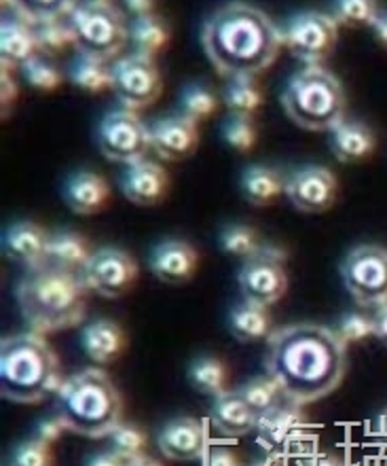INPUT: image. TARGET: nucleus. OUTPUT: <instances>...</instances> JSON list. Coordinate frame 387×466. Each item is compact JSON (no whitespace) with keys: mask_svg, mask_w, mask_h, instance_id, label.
<instances>
[{"mask_svg":"<svg viewBox=\"0 0 387 466\" xmlns=\"http://www.w3.org/2000/svg\"><path fill=\"white\" fill-rule=\"evenodd\" d=\"M129 41L135 47V54L154 57L170 41V28L154 13L135 15L134 22L129 24Z\"/></svg>","mask_w":387,"mask_h":466,"instance_id":"c85d7f7f","label":"nucleus"},{"mask_svg":"<svg viewBox=\"0 0 387 466\" xmlns=\"http://www.w3.org/2000/svg\"><path fill=\"white\" fill-rule=\"evenodd\" d=\"M47 244L49 236L41 225L24 221L11 225L3 236V255L9 261L28 269H36L47 265Z\"/></svg>","mask_w":387,"mask_h":466,"instance_id":"a211bd4d","label":"nucleus"},{"mask_svg":"<svg viewBox=\"0 0 387 466\" xmlns=\"http://www.w3.org/2000/svg\"><path fill=\"white\" fill-rule=\"evenodd\" d=\"M64 384L60 360L43 335L17 333L0 341V394L19 405H38Z\"/></svg>","mask_w":387,"mask_h":466,"instance_id":"20e7f679","label":"nucleus"},{"mask_svg":"<svg viewBox=\"0 0 387 466\" xmlns=\"http://www.w3.org/2000/svg\"><path fill=\"white\" fill-rule=\"evenodd\" d=\"M199 265V255L189 242L183 239H165L154 246L148 258V269L153 276L170 287H183L191 282Z\"/></svg>","mask_w":387,"mask_h":466,"instance_id":"dca6fc26","label":"nucleus"},{"mask_svg":"<svg viewBox=\"0 0 387 466\" xmlns=\"http://www.w3.org/2000/svg\"><path fill=\"white\" fill-rule=\"evenodd\" d=\"M223 138L237 153H250L256 142V127L253 119L231 115L223 126Z\"/></svg>","mask_w":387,"mask_h":466,"instance_id":"ea45409f","label":"nucleus"},{"mask_svg":"<svg viewBox=\"0 0 387 466\" xmlns=\"http://www.w3.org/2000/svg\"><path fill=\"white\" fill-rule=\"evenodd\" d=\"M218 111V98L203 83H189L180 94V115L191 121L210 119Z\"/></svg>","mask_w":387,"mask_h":466,"instance_id":"72a5a7b5","label":"nucleus"},{"mask_svg":"<svg viewBox=\"0 0 387 466\" xmlns=\"http://www.w3.org/2000/svg\"><path fill=\"white\" fill-rule=\"evenodd\" d=\"M68 431L66 424L62 422L60 416H49V418H43L41 422L36 426V441L41 443H47V445H54L57 439L62 437V432Z\"/></svg>","mask_w":387,"mask_h":466,"instance_id":"37998d69","label":"nucleus"},{"mask_svg":"<svg viewBox=\"0 0 387 466\" xmlns=\"http://www.w3.org/2000/svg\"><path fill=\"white\" fill-rule=\"evenodd\" d=\"M339 25L332 15L309 11L296 15L283 32V45L296 60L307 66H320L337 47Z\"/></svg>","mask_w":387,"mask_h":466,"instance_id":"9b49d317","label":"nucleus"},{"mask_svg":"<svg viewBox=\"0 0 387 466\" xmlns=\"http://www.w3.org/2000/svg\"><path fill=\"white\" fill-rule=\"evenodd\" d=\"M125 466H164L159 461H154L151 456H140V458H134V461L125 462Z\"/></svg>","mask_w":387,"mask_h":466,"instance_id":"603ef678","label":"nucleus"},{"mask_svg":"<svg viewBox=\"0 0 387 466\" xmlns=\"http://www.w3.org/2000/svg\"><path fill=\"white\" fill-rule=\"evenodd\" d=\"M38 54L35 28L22 17H5L0 25V57L3 68H22L32 56Z\"/></svg>","mask_w":387,"mask_h":466,"instance_id":"5701e85b","label":"nucleus"},{"mask_svg":"<svg viewBox=\"0 0 387 466\" xmlns=\"http://www.w3.org/2000/svg\"><path fill=\"white\" fill-rule=\"evenodd\" d=\"M299 410H301L299 405L286 400V403H282L277 410L264 413V416L258 418L256 422L258 439H261L263 443L271 445V448L286 443L301 426Z\"/></svg>","mask_w":387,"mask_h":466,"instance_id":"cd10ccee","label":"nucleus"},{"mask_svg":"<svg viewBox=\"0 0 387 466\" xmlns=\"http://www.w3.org/2000/svg\"><path fill=\"white\" fill-rule=\"evenodd\" d=\"M92 246L81 233L57 231L49 236L47 244V265L54 268L83 274L89 258H92Z\"/></svg>","mask_w":387,"mask_h":466,"instance_id":"a878e982","label":"nucleus"},{"mask_svg":"<svg viewBox=\"0 0 387 466\" xmlns=\"http://www.w3.org/2000/svg\"><path fill=\"white\" fill-rule=\"evenodd\" d=\"M68 81L70 86L85 94H102L106 89H113V68L106 66V62L92 60V57L79 56L70 64L68 68Z\"/></svg>","mask_w":387,"mask_h":466,"instance_id":"7c9ffc66","label":"nucleus"},{"mask_svg":"<svg viewBox=\"0 0 387 466\" xmlns=\"http://www.w3.org/2000/svg\"><path fill=\"white\" fill-rule=\"evenodd\" d=\"M127 6L132 11L138 13V15H146V13H151V9H148V6H153V5H148V3H144V5H142V3H127Z\"/></svg>","mask_w":387,"mask_h":466,"instance_id":"864d4df0","label":"nucleus"},{"mask_svg":"<svg viewBox=\"0 0 387 466\" xmlns=\"http://www.w3.org/2000/svg\"><path fill=\"white\" fill-rule=\"evenodd\" d=\"M138 278L135 258L117 246H104L95 250L83 269V280L87 289L106 299H119L132 290Z\"/></svg>","mask_w":387,"mask_h":466,"instance_id":"ddd939ff","label":"nucleus"},{"mask_svg":"<svg viewBox=\"0 0 387 466\" xmlns=\"http://www.w3.org/2000/svg\"><path fill=\"white\" fill-rule=\"evenodd\" d=\"M189 384L197 392L208 394V397H218V394L227 392L229 369L216 356H199L189 365Z\"/></svg>","mask_w":387,"mask_h":466,"instance_id":"c756f323","label":"nucleus"},{"mask_svg":"<svg viewBox=\"0 0 387 466\" xmlns=\"http://www.w3.org/2000/svg\"><path fill=\"white\" fill-rule=\"evenodd\" d=\"M205 466H242V464L231 450L214 448L210 450L208 458H205Z\"/></svg>","mask_w":387,"mask_h":466,"instance_id":"c03bdc74","label":"nucleus"},{"mask_svg":"<svg viewBox=\"0 0 387 466\" xmlns=\"http://www.w3.org/2000/svg\"><path fill=\"white\" fill-rule=\"evenodd\" d=\"M13 98H15V87H13L9 75H6V68H3V108H5V113L11 108Z\"/></svg>","mask_w":387,"mask_h":466,"instance_id":"de8ad7c7","label":"nucleus"},{"mask_svg":"<svg viewBox=\"0 0 387 466\" xmlns=\"http://www.w3.org/2000/svg\"><path fill=\"white\" fill-rule=\"evenodd\" d=\"M54 464V454L51 445L30 439L22 445H17L11 456V466H51Z\"/></svg>","mask_w":387,"mask_h":466,"instance_id":"a19ab883","label":"nucleus"},{"mask_svg":"<svg viewBox=\"0 0 387 466\" xmlns=\"http://www.w3.org/2000/svg\"><path fill=\"white\" fill-rule=\"evenodd\" d=\"M85 466H125L124 458H119L114 451H98V454L89 456Z\"/></svg>","mask_w":387,"mask_h":466,"instance_id":"a18cd8bd","label":"nucleus"},{"mask_svg":"<svg viewBox=\"0 0 387 466\" xmlns=\"http://www.w3.org/2000/svg\"><path fill=\"white\" fill-rule=\"evenodd\" d=\"M372 30H375V36L377 41L382 43V47L387 49V13H382V15H379L375 25H372Z\"/></svg>","mask_w":387,"mask_h":466,"instance_id":"8fccbe9b","label":"nucleus"},{"mask_svg":"<svg viewBox=\"0 0 387 466\" xmlns=\"http://www.w3.org/2000/svg\"><path fill=\"white\" fill-rule=\"evenodd\" d=\"M264 369L286 400L307 405L337 390L347 373V344L322 325H290L267 338Z\"/></svg>","mask_w":387,"mask_h":466,"instance_id":"f257e3e1","label":"nucleus"},{"mask_svg":"<svg viewBox=\"0 0 387 466\" xmlns=\"http://www.w3.org/2000/svg\"><path fill=\"white\" fill-rule=\"evenodd\" d=\"M87 290L83 274L43 265L19 278L15 299L32 333L45 335L81 325Z\"/></svg>","mask_w":387,"mask_h":466,"instance_id":"7ed1b4c3","label":"nucleus"},{"mask_svg":"<svg viewBox=\"0 0 387 466\" xmlns=\"http://www.w3.org/2000/svg\"><path fill=\"white\" fill-rule=\"evenodd\" d=\"M345 289L364 308L387 306V250L362 244L350 250L341 263Z\"/></svg>","mask_w":387,"mask_h":466,"instance_id":"6e6552de","label":"nucleus"},{"mask_svg":"<svg viewBox=\"0 0 387 466\" xmlns=\"http://www.w3.org/2000/svg\"><path fill=\"white\" fill-rule=\"evenodd\" d=\"M283 258L286 252L275 246H263L256 255L246 258L237 274L243 301L269 308L286 295L288 276L283 271Z\"/></svg>","mask_w":387,"mask_h":466,"instance_id":"1a4fd4ad","label":"nucleus"},{"mask_svg":"<svg viewBox=\"0 0 387 466\" xmlns=\"http://www.w3.org/2000/svg\"><path fill=\"white\" fill-rule=\"evenodd\" d=\"M331 151L343 164H362L375 151V136L364 123L343 121L331 132Z\"/></svg>","mask_w":387,"mask_h":466,"instance_id":"b1692460","label":"nucleus"},{"mask_svg":"<svg viewBox=\"0 0 387 466\" xmlns=\"http://www.w3.org/2000/svg\"><path fill=\"white\" fill-rule=\"evenodd\" d=\"M253 466H282V462L275 461V458H267V461L256 462V464H253Z\"/></svg>","mask_w":387,"mask_h":466,"instance_id":"5fc2aeb1","label":"nucleus"},{"mask_svg":"<svg viewBox=\"0 0 387 466\" xmlns=\"http://www.w3.org/2000/svg\"><path fill=\"white\" fill-rule=\"evenodd\" d=\"M382 15L375 3L371 0H343L334 9V22L347 28H372Z\"/></svg>","mask_w":387,"mask_h":466,"instance_id":"4c0bfd02","label":"nucleus"},{"mask_svg":"<svg viewBox=\"0 0 387 466\" xmlns=\"http://www.w3.org/2000/svg\"><path fill=\"white\" fill-rule=\"evenodd\" d=\"M261 248V236L250 225H229L221 233V250L231 257L250 258Z\"/></svg>","mask_w":387,"mask_h":466,"instance_id":"c9c22d12","label":"nucleus"},{"mask_svg":"<svg viewBox=\"0 0 387 466\" xmlns=\"http://www.w3.org/2000/svg\"><path fill=\"white\" fill-rule=\"evenodd\" d=\"M237 392H240V397L253 407V411L258 418L277 410L282 403H286V397L282 394L280 386H277L269 375L267 378H253L243 386L237 388Z\"/></svg>","mask_w":387,"mask_h":466,"instance_id":"473e14b6","label":"nucleus"},{"mask_svg":"<svg viewBox=\"0 0 387 466\" xmlns=\"http://www.w3.org/2000/svg\"><path fill=\"white\" fill-rule=\"evenodd\" d=\"M113 89L127 111H140L159 100L164 79L154 57L132 54L113 64Z\"/></svg>","mask_w":387,"mask_h":466,"instance_id":"f8f14e48","label":"nucleus"},{"mask_svg":"<svg viewBox=\"0 0 387 466\" xmlns=\"http://www.w3.org/2000/svg\"><path fill=\"white\" fill-rule=\"evenodd\" d=\"M240 189L248 204L264 208V206L275 204L282 196H286V180L273 167L250 166L242 174Z\"/></svg>","mask_w":387,"mask_h":466,"instance_id":"393cba45","label":"nucleus"},{"mask_svg":"<svg viewBox=\"0 0 387 466\" xmlns=\"http://www.w3.org/2000/svg\"><path fill=\"white\" fill-rule=\"evenodd\" d=\"M68 24L79 56L98 62L111 60L129 41V25L124 13L111 3L76 5Z\"/></svg>","mask_w":387,"mask_h":466,"instance_id":"0eeeda50","label":"nucleus"},{"mask_svg":"<svg viewBox=\"0 0 387 466\" xmlns=\"http://www.w3.org/2000/svg\"><path fill=\"white\" fill-rule=\"evenodd\" d=\"M159 450L170 461H197L205 454V431L195 418H176L159 432Z\"/></svg>","mask_w":387,"mask_h":466,"instance_id":"6ab92c4d","label":"nucleus"},{"mask_svg":"<svg viewBox=\"0 0 387 466\" xmlns=\"http://www.w3.org/2000/svg\"><path fill=\"white\" fill-rule=\"evenodd\" d=\"M223 98L231 115L246 116V119H253L264 105L263 89L258 87L254 76H237V79H231L227 87H224Z\"/></svg>","mask_w":387,"mask_h":466,"instance_id":"2f4dec72","label":"nucleus"},{"mask_svg":"<svg viewBox=\"0 0 387 466\" xmlns=\"http://www.w3.org/2000/svg\"><path fill=\"white\" fill-rule=\"evenodd\" d=\"M22 73L24 79L28 81V86L43 94L55 92V89L64 83V75L57 70L55 64L49 62L43 54L32 56L22 66Z\"/></svg>","mask_w":387,"mask_h":466,"instance_id":"f704fd0d","label":"nucleus"},{"mask_svg":"<svg viewBox=\"0 0 387 466\" xmlns=\"http://www.w3.org/2000/svg\"><path fill=\"white\" fill-rule=\"evenodd\" d=\"M372 435L379 439V443H382L383 448H387V410H383L382 413H379Z\"/></svg>","mask_w":387,"mask_h":466,"instance_id":"09e8293b","label":"nucleus"},{"mask_svg":"<svg viewBox=\"0 0 387 466\" xmlns=\"http://www.w3.org/2000/svg\"><path fill=\"white\" fill-rule=\"evenodd\" d=\"M337 177L324 166H305L286 178V198L303 215H322L337 202Z\"/></svg>","mask_w":387,"mask_h":466,"instance_id":"4468645a","label":"nucleus"},{"mask_svg":"<svg viewBox=\"0 0 387 466\" xmlns=\"http://www.w3.org/2000/svg\"><path fill=\"white\" fill-rule=\"evenodd\" d=\"M98 147L108 161L138 164L151 148V127H146L138 115L127 108L108 113L98 126Z\"/></svg>","mask_w":387,"mask_h":466,"instance_id":"9d476101","label":"nucleus"},{"mask_svg":"<svg viewBox=\"0 0 387 466\" xmlns=\"http://www.w3.org/2000/svg\"><path fill=\"white\" fill-rule=\"evenodd\" d=\"M307 466H345V464L341 462L339 458H334L331 454H322V456L312 458V462H309Z\"/></svg>","mask_w":387,"mask_h":466,"instance_id":"3c124183","label":"nucleus"},{"mask_svg":"<svg viewBox=\"0 0 387 466\" xmlns=\"http://www.w3.org/2000/svg\"><path fill=\"white\" fill-rule=\"evenodd\" d=\"M210 422L224 437H246L256 431L258 416L237 390H227L212 400Z\"/></svg>","mask_w":387,"mask_h":466,"instance_id":"412c9836","label":"nucleus"},{"mask_svg":"<svg viewBox=\"0 0 387 466\" xmlns=\"http://www.w3.org/2000/svg\"><path fill=\"white\" fill-rule=\"evenodd\" d=\"M35 38L38 54L43 56H57L66 47H70V45H74L70 24H64L62 19L35 25Z\"/></svg>","mask_w":387,"mask_h":466,"instance_id":"e433bc0d","label":"nucleus"},{"mask_svg":"<svg viewBox=\"0 0 387 466\" xmlns=\"http://www.w3.org/2000/svg\"><path fill=\"white\" fill-rule=\"evenodd\" d=\"M229 331L242 344H253V341L269 338L273 333L271 331L269 309L248 301L240 303L229 314Z\"/></svg>","mask_w":387,"mask_h":466,"instance_id":"bb28decb","label":"nucleus"},{"mask_svg":"<svg viewBox=\"0 0 387 466\" xmlns=\"http://www.w3.org/2000/svg\"><path fill=\"white\" fill-rule=\"evenodd\" d=\"M282 106L294 126L307 132H332L345 121L347 96L331 70L305 66L288 81Z\"/></svg>","mask_w":387,"mask_h":466,"instance_id":"423d86ee","label":"nucleus"},{"mask_svg":"<svg viewBox=\"0 0 387 466\" xmlns=\"http://www.w3.org/2000/svg\"><path fill=\"white\" fill-rule=\"evenodd\" d=\"M62 198L74 215L92 217L104 210L111 202V187L100 174L81 170L64 183Z\"/></svg>","mask_w":387,"mask_h":466,"instance_id":"aec40b11","label":"nucleus"},{"mask_svg":"<svg viewBox=\"0 0 387 466\" xmlns=\"http://www.w3.org/2000/svg\"><path fill=\"white\" fill-rule=\"evenodd\" d=\"M55 411L74 435L104 439L121 424L124 400L102 369H85L64 380L55 394Z\"/></svg>","mask_w":387,"mask_h":466,"instance_id":"39448f33","label":"nucleus"},{"mask_svg":"<svg viewBox=\"0 0 387 466\" xmlns=\"http://www.w3.org/2000/svg\"><path fill=\"white\" fill-rule=\"evenodd\" d=\"M108 441H111V451H114L119 458H124L125 462H129L134 461V458L144 456L148 437L144 431L138 429V426L121 422L117 429L108 435Z\"/></svg>","mask_w":387,"mask_h":466,"instance_id":"58836bf2","label":"nucleus"},{"mask_svg":"<svg viewBox=\"0 0 387 466\" xmlns=\"http://www.w3.org/2000/svg\"><path fill=\"white\" fill-rule=\"evenodd\" d=\"M119 187L127 202L148 208V206H157L167 198L170 177L159 164L142 159L138 164L125 167V172L119 178Z\"/></svg>","mask_w":387,"mask_h":466,"instance_id":"f3484780","label":"nucleus"},{"mask_svg":"<svg viewBox=\"0 0 387 466\" xmlns=\"http://www.w3.org/2000/svg\"><path fill=\"white\" fill-rule=\"evenodd\" d=\"M81 348L89 360L108 365L127 350V333L114 320H94L81 331Z\"/></svg>","mask_w":387,"mask_h":466,"instance_id":"4be33fe9","label":"nucleus"},{"mask_svg":"<svg viewBox=\"0 0 387 466\" xmlns=\"http://www.w3.org/2000/svg\"><path fill=\"white\" fill-rule=\"evenodd\" d=\"M372 325H375V338L387 348V306L377 309Z\"/></svg>","mask_w":387,"mask_h":466,"instance_id":"49530a36","label":"nucleus"},{"mask_svg":"<svg viewBox=\"0 0 387 466\" xmlns=\"http://www.w3.org/2000/svg\"><path fill=\"white\" fill-rule=\"evenodd\" d=\"M205 56L221 76H254L277 60L283 35L256 6L231 3L218 9L202 30Z\"/></svg>","mask_w":387,"mask_h":466,"instance_id":"f03ea898","label":"nucleus"},{"mask_svg":"<svg viewBox=\"0 0 387 466\" xmlns=\"http://www.w3.org/2000/svg\"><path fill=\"white\" fill-rule=\"evenodd\" d=\"M199 147L197 123L184 115L159 119L151 127V148L164 161H183L191 157Z\"/></svg>","mask_w":387,"mask_h":466,"instance_id":"2eb2a0df","label":"nucleus"},{"mask_svg":"<svg viewBox=\"0 0 387 466\" xmlns=\"http://www.w3.org/2000/svg\"><path fill=\"white\" fill-rule=\"evenodd\" d=\"M337 333L345 344H358V341H364L371 335H375V325H372V319H369V316L352 312L339 322Z\"/></svg>","mask_w":387,"mask_h":466,"instance_id":"79ce46f5","label":"nucleus"}]
</instances>
